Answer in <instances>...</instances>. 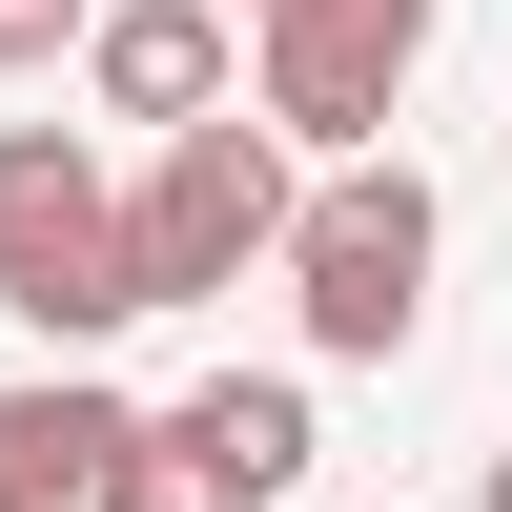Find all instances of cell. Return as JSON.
Returning <instances> with one entry per match:
<instances>
[{
	"instance_id": "8992f818",
	"label": "cell",
	"mask_w": 512,
	"mask_h": 512,
	"mask_svg": "<svg viewBox=\"0 0 512 512\" xmlns=\"http://www.w3.org/2000/svg\"><path fill=\"white\" fill-rule=\"evenodd\" d=\"M103 451H123V390H103V369H21V390H0V472H21V492H103Z\"/></svg>"
},
{
	"instance_id": "7a4b0ae2",
	"label": "cell",
	"mask_w": 512,
	"mask_h": 512,
	"mask_svg": "<svg viewBox=\"0 0 512 512\" xmlns=\"http://www.w3.org/2000/svg\"><path fill=\"white\" fill-rule=\"evenodd\" d=\"M0 308H21L62 369L144 328V287H123V185H103L82 123H0Z\"/></svg>"
},
{
	"instance_id": "52a82bcc",
	"label": "cell",
	"mask_w": 512,
	"mask_h": 512,
	"mask_svg": "<svg viewBox=\"0 0 512 512\" xmlns=\"http://www.w3.org/2000/svg\"><path fill=\"white\" fill-rule=\"evenodd\" d=\"M164 431H185L226 492H287V472H308V390H287V369H205V390L164 410Z\"/></svg>"
},
{
	"instance_id": "6da1fadb",
	"label": "cell",
	"mask_w": 512,
	"mask_h": 512,
	"mask_svg": "<svg viewBox=\"0 0 512 512\" xmlns=\"http://www.w3.org/2000/svg\"><path fill=\"white\" fill-rule=\"evenodd\" d=\"M287 328H308L328 369H390L410 328H431V267H451V205H431V164L410 144H349V164H308L287 185Z\"/></svg>"
},
{
	"instance_id": "7c38bea8",
	"label": "cell",
	"mask_w": 512,
	"mask_h": 512,
	"mask_svg": "<svg viewBox=\"0 0 512 512\" xmlns=\"http://www.w3.org/2000/svg\"><path fill=\"white\" fill-rule=\"evenodd\" d=\"M246 21H308V0H246Z\"/></svg>"
},
{
	"instance_id": "3957f363",
	"label": "cell",
	"mask_w": 512,
	"mask_h": 512,
	"mask_svg": "<svg viewBox=\"0 0 512 512\" xmlns=\"http://www.w3.org/2000/svg\"><path fill=\"white\" fill-rule=\"evenodd\" d=\"M287 185H308V164H287L246 103L164 123V144H144V185H123V287H144V308H205V287H246V267L287 246Z\"/></svg>"
},
{
	"instance_id": "9c48e42d",
	"label": "cell",
	"mask_w": 512,
	"mask_h": 512,
	"mask_svg": "<svg viewBox=\"0 0 512 512\" xmlns=\"http://www.w3.org/2000/svg\"><path fill=\"white\" fill-rule=\"evenodd\" d=\"M82 21H103V0H0V82H41V62H62Z\"/></svg>"
},
{
	"instance_id": "30bf717a",
	"label": "cell",
	"mask_w": 512,
	"mask_h": 512,
	"mask_svg": "<svg viewBox=\"0 0 512 512\" xmlns=\"http://www.w3.org/2000/svg\"><path fill=\"white\" fill-rule=\"evenodd\" d=\"M0 512H62V492H21V472H0Z\"/></svg>"
},
{
	"instance_id": "8fae6325",
	"label": "cell",
	"mask_w": 512,
	"mask_h": 512,
	"mask_svg": "<svg viewBox=\"0 0 512 512\" xmlns=\"http://www.w3.org/2000/svg\"><path fill=\"white\" fill-rule=\"evenodd\" d=\"M472 512H512V451H492V492H472Z\"/></svg>"
},
{
	"instance_id": "277c9868",
	"label": "cell",
	"mask_w": 512,
	"mask_h": 512,
	"mask_svg": "<svg viewBox=\"0 0 512 512\" xmlns=\"http://www.w3.org/2000/svg\"><path fill=\"white\" fill-rule=\"evenodd\" d=\"M410 62H431V0H308V21H246V123L287 164H349L410 123Z\"/></svg>"
},
{
	"instance_id": "ba28073f",
	"label": "cell",
	"mask_w": 512,
	"mask_h": 512,
	"mask_svg": "<svg viewBox=\"0 0 512 512\" xmlns=\"http://www.w3.org/2000/svg\"><path fill=\"white\" fill-rule=\"evenodd\" d=\"M82 512H267V492H226L164 410H123V451H103V492H82Z\"/></svg>"
},
{
	"instance_id": "5b68a950",
	"label": "cell",
	"mask_w": 512,
	"mask_h": 512,
	"mask_svg": "<svg viewBox=\"0 0 512 512\" xmlns=\"http://www.w3.org/2000/svg\"><path fill=\"white\" fill-rule=\"evenodd\" d=\"M82 103L103 123H205L226 103V0H103V21H82Z\"/></svg>"
}]
</instances>
